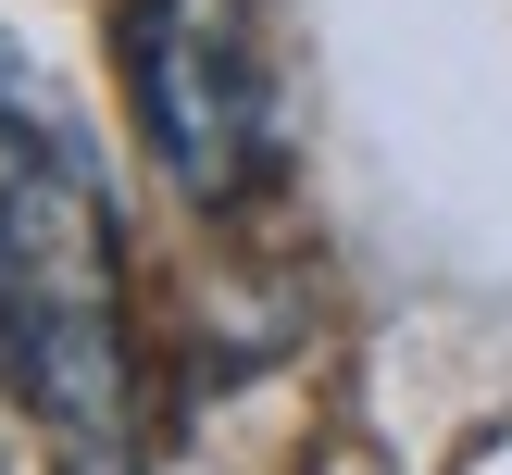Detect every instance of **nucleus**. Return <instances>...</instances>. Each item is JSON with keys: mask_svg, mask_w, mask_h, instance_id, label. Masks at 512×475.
Returning a JSON list of instances; mask_svg holds the SVG:
<instances>
[{"mask_svg": "<svg viewBox=\"0 0 512 475\" xmlns=\"http://www.w3.org/2000/svg\"><path fill=\"white\" fill-rule=\"evenodd\" d=\"M38 88H50V75L25 63L13 38H0V163H13V138H25V113H38Z\"/></svg>", "mask_w": 512, "mask_h": 475, "instance_id": "2", "label": "nucleus"}, {"mask_svg": "<svg viewBox=\"0 0 512 475\" xmlns=\"http://www.w3.org/2000/svg\"><path fill=\"white\" fill-rule=\"evenodd\" d=\"M113 50H125V100H138L163 188L200 200V213H238L275 175V138H288L263 13L250 0H125Z\"/></svg>", "mask_w": 512, "mask_h": 475, "instance_id": "1", "label": "nucleus"}]
</instances>
